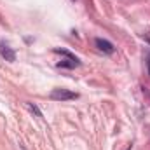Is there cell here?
<instances>
[{"label": "cell", "mask_w": 150, "mask_h": 150, "mask_svg": "<svg viewBox=\"0 0 150 150\" xmlns=\"http://www.w3.org/2000/svg\"><path fill=\"white\" fill-rule=\"evenodd\" d=\"M26 108H28V110H30L32 113H35L37 117H42V112L38 110L37 107H35V105H32V103H26Z\"/></svg>", "instance_id": "5b68a950"}, {"label": "cell", "mask_w": 150, "mask_h": 150, "mask_svg": "<svg viewBox=\"0 0 150 150\" xmlns=\"http://www.w3.org/2000/svg\"><path fill=\"white\" fill-rule=\"evenodd\" d=\"M94 44H96V47H98L101 52H105V54H113V52H115L113 44L112 42H108V40H105V38H96Z\"/></svg>", "instance_id": "7a4b0ae2"}, {"label": "cell", "mask_w": 150, "mask_h": 150, "mask_svg": "<svg viewBox=\"0 0 150 150\" xmlns=\"http://www.w3.org/2000/svg\"><path fill=\"white\" fill-rule=\"evenodd\" d=\"M0 54L5 61H16V52L12 51V47H9L5 42H0Z\"/></svg>", "instance_id": "3957f363"}, {"label": "cell", "mask_w": 150, "mask_h": 150, "mask_svg": "<svg viewBox=\"0 0 150 150\" xmlns=\"http://www.w3.org/2000/svg\"><path fill=\"white\" fill-rule=\"evenodd\" d=\"M67 58V56H65ZM80 65V61H79V58L74 56V58H67V59H61L59 63H58V67L59 68H75V67H79Z\"/></svg>", "instance_id": "277c9868"}, {"label": "cell", "mask_w": 150, "mask_h": 150, "mask_svg": "<svg viewBox=\"0 0 150 150\" xmlns=\"http://www.w3.org/2000/svg\"><path fill=\"white\" fill-rule=\"evenodd\" d=\"M77 93L68 91V89H52L51 91V100L54 101H68V100H75Z\"/></svg>", "instance_id": "6da1fadb"}, {"label": "cell", "mask_w": 150, "mask_h": 150, "mask_svg": "<svg viewBox=\"0 0 150 150\" xmlns=\"http://www.w3.org/2000/svg\"><path fill=\"white\" fill-rule=\"evenodd\" d=\"M149 74H150V59H149Z\"/></svg>", "instance_id": "8992f818"}]
</instances>
